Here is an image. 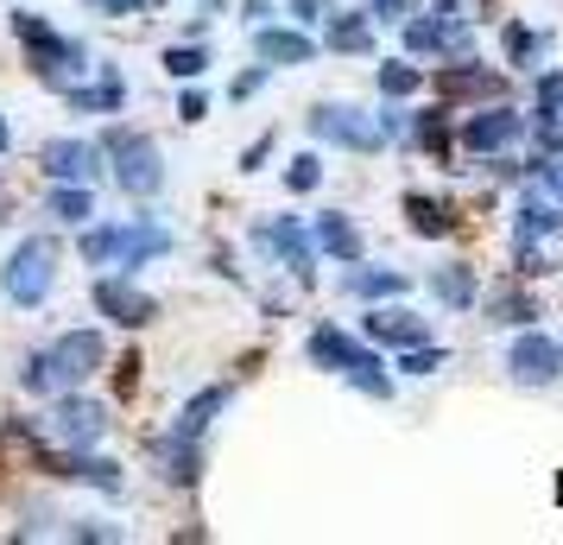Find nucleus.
<instances>
[{
	"mask_svg": "<svg viewBox=\"0 0 563 545\" xmlns=\"http://www.w3.org/2000/svg\"><path fill=\"white\" fill-rule=\"evenodd\" d=\"M203 64H209V52H190V45H178V52H165V70H172V77H197Z\"/></svg>",
	"mask_w": 563,
	"mask_h": 545,
	"instance_id": "nucleus-12",
	"label": "nucleus"
},
{
	"mask_svg": "<svg viewBox=\"0 0 563 545\" xmlns=\"http://www.w3.org/2000/svg\"><path fill=\"white\" fill-rule=\"evenodd\" d=\"M108 362V342L102 330H64V337H52V349H38V356H26V381L32 393H70L82 388L89 374H102Z\"/></svg>",
	"mask_w": 563,
	"mask_h": 545,
	"instance_id": "nucleus-1",
	"label": "nucleus"
},
{
	"mask_svg": "<svg viewBox=\"0 0 563 545\" xmlns=\"http://www.w3.org/2000/svg\"><path fill=\"white\" fill-rule=\"evenodd\" d=\"M13 39H20L26 52H38V45H52L57 32H52V20H38L32 7H20V13H13Z\"/></svg>",
	"mask_w": 563,
	"mask_h": 545,
	"instance_id": "nucleus-11",
	"label": "nucleus"
},
{
	"mask_svg": "<svg viewBox=\"0 0 563 545\" xmlns=\"http://www.w3.org/2000/svg\"><path fill=\"white\" fill-rule=\"evenodd\" d=\"M96 70H102V77L89 83V89H77V83H70V89H64V102L77 108V115H121V102H128L121 70H114V64H96Z\"/></svg>",
	"mask_w": 563,
	"mask_h": 545,
	"instance_id": "nucleus-7",
	"label": "nucleus"
},
{
	"mask_svg": "<svg viewBox=\"0 0 563 545\" xmlns=\"http://www.w3.org/2000/svg\"><path fill=\"white\" fill-rule=\"evenodd\" d=\"M260 52L266 57H298L305 45H298V39H260Z\"/></svg>",
	"mask_w": 563,
	"mask_h": 545,
	"instance_id": "nucleus-13",
	"label": "nucleus"
},
{
	"mask_svg": "<svg viewBox=\"0 0 563 545\" xmlns=\"http://www.w3.org/2000/svg\"><path fill=\"white\" fill-rule=\"evenodd\" d=\"M184 121H203V115H209V102H203V96H197V89H190V96H184Z\"/></svg>",
	"mask_w": 563,
	"mask_h": 545,
	"instance_id": "nucleus-15",
	"label": "nucleus"
},
{
	"mask_svg": "<svg viewBox=\"0 0 563 545\" xmlns=\"http://www.w3.org/2000/svg\"><path fill=\"white\" fill-rule=\"evenodd\" d=\"M45 209H52L57 222H89V216H96V197H89V190H82V184H52V197H45Z\"/></svg>",
	"mask_w": 563,
	"mask_h": 545,
	"instance_id": "nucleus-9",
	"label": "nucleus"
},
{
	"mask_svg": "<svg viewBox=\"0 0 563 545\" xmlns=\"http://www.w3.org/2000/svg\"><path fill=\"white\" fill-rule=\"evenodd\" d=\"M89 298H96V312L108 317V324H128V330H140V324H153L158 305L146 298V292H133L128 273H108V280H96L89 286Z\"/></svg>",
	"mask_w": 563,
	"mask_h": 545,
	"instance_id": "nucleus-5",
	"label": "nucleus"
},
{
	"mask_svg": "<svg viewBox=\"0 0 563 545\" xmlns=\"http://www.w3.org/2000/svg\"><path fill=\"white\" fill-rule=\"evenodd\" d=\"M89 7H96V13H114V20H121V13H140L146 0H89Z\"/></svg>",
	"mask_w": 563,
	"mask_h": 545,
	"instance_id": "nucleus-14",
	"label": "nucleus"
},
{
	"mask_svg": "<svg viewBox=\"0 0 563 545\" xmlns=\"http://www.w3.org/2000/svg\"><path fill=\"white\" fill-rule=\"evenodd\" d=\"M102 146L114 153V184L133 190V197H153L158 178H165V172H158V146L153 140H140V133H128V128H108Z\"/></svg>",
	"mask_w": 563,
	"mask_h": 545,
	"instance_id": "nucleus-4",
	"label": "nucleus"
},
{
	"mask_svg": "<svg viewBox=\"0 0 563 545\" xmlns=\"http://www.w3.org/2000/svg\"><path fill=\"white\" fill-rule=\"evenodd\" d=\"M52 280H57V241L52 235H26L7 266H0V292L20 305V312H38L45 298H52Z\"/></svg>",
	"mask_w": 563,
	"mask_h": 545,
	"instance_id": "nucleus-2",
	"label": "nucleus"
},
{
	"mask_svg": "<svg viewBox=\"0 0 563 545\" xmlns=\"http://www.w3.org/2000/svg\"><path fill=\"white\" fill-rule=\"evenodd\" d=\"M121 222H102V229H82V241H77V254L89 260V266H114V254H121Z\"/></svg>",
	"mask_w": 563,
	"mask_h": 545,
	"instance_id": "nucleus-10",
	"label": "nucleus"
},
{
	"mask_svg": "<svg viewBox=\"0 0 563 545\" xmlns=\"http://www.w3.org/2000/svg\"><path fill=\"white\" fill-rule=\"evenodd\" d=\"M38 165H45L52 184H89V178H102V146H89V140H45Z\"/></svg>",
	"mask_w": 563,
	"mask_h": 545,
	"instance_id": "nucleus-6",
	"label": "nucleus"
},
{
	"mask_svg": "<svg viewBox=\"0 0 563 545\" xmlns=\"http://www.w3.org/2000/svg\"><path fill=\"white\" fill-rule=\"evenodd\" d=\"M102 432H108V406L102 400H77V388L52 393V413H45V425H38V438L64 444V450H89Z\"/></svg>",
	"mask_w": 563,
	"mask_h": 545,
	"instance_id": "nucleus-3",
	"label": "nucleus"
},
{
	"mask_svg": "<svg viewBox=\"0 0 563 545\" xmlns=\"http://www.w3.org/2000/svg\"><path fill=\"white\" fill-rule=\"evenodd\" d=\"M7 146H13V128H7V121H0V153H7Z\"/></svg>",
	"mask_w": 563,
	"mask_h": 545,
	"instance_id": "nucleus-16",
	"label": "nucleus"
},
{
	"mask_svg": "<svg viewBox=\"0 0 563 545\" xmlns=\"http://www.w3.org/2000/svg\"><path fill=\"white\" fill-rule=\"evenodd\" d=\"M172 248V235L153 229V222H133L128 235H121V254H114V266H140L146 254H165Z\"/></svg>",
	"mask_w": 563,
	"mask_h": 545,
	"instance_id": "nucleus-8",
	"label": "nucleus"
}]
</instances>
